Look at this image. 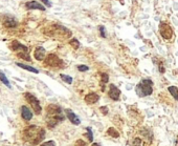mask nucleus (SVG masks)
<instances>
[{
  "mask_svg": "<svg viewBox=\"0 0 178 146\" xmlns=\"http://www.w3.org/2000/svg\"><path fill=\"white\" fill-rule=\"evenodd\" d=\"M91 146H100L99 144H97V143H93V144L92 145H91Z\"/></svg>",
  "mask_w": 178,
  "mask_h": 146,
  "instance_id": "473e14b6",
  "label": "nucleus"
},
{
  "mask_svg": "<svg viewBox=\"0 0 178 146\" xmlns=\"http://www.w3.org/2000/svg\"><path fill=\"white\" fill-rule=\"evenodd\" d=\"M41 1L44 2V3L46 4L47 6H48V8H49V6H51V2H49V0H41Z\"/></svg>",
  "mask_w": 178,
  "mask_h": 146,
  "instance_id": "7c9ffc66",
  "label": "nucleus"
},
{
  "mask_svg": "<svg viewBox=\"0 0 178 146\" xmlns=\"http://www.w3.org/2000/svg\"><path fill=\"white\" fill-rule=\"evenodd\" d=\"M169 92H170L171 96H172L175 100H178V88L176 86H170V87H169Z\"/></svg>",
  "mask_w": 178,
  "mask_h": 146,
  "instance_id": "a211bd4d",
  "label": "nucleus"
},
{
  "mask_svg": "<svg viewBox=\"0 0 178 146\" xmlns=\"http://www.w3.org/2000/svg\"><path fill=\"white\" fill-rule=\"evenodd\" d=\"M64 120L62 109L56 104H49L46 107V125L48 128H54L58 123Z\"/></svg>",
  "mask_w": 178,
  "mask_h": 146,
  "instance_id": "f03ea898",
  "label": "nucleus"
},
{
  "mask_svg": "<svg viewBox=\"0 0 178 146\" xmlns=\"http://www.w3.org/2000/svg\"><path fill=\"white\" fill-rule=\"evenodd\" d=\"M86 131H87V138H88V140L90 141V142H92V140H93V134H92V131H91V128L90 127H87L86 128Z\"/></svg>",
  "mask_w": 178,
  "mask_h": 146,
  "instance_id": "b1692460",
  "label": "nucleus"
},
{
  "mask_svg": "<svg viewBox=\"0 0 178 146\" xmlns=\"http://www.w3.org/2000/svg\"><path fill=\"white\" fill-rule=\"evenodd\" d=\"M24 97H25L26 101L31 104V108H33V110L35 111L36 115H40V114L42 113V107H41L40 102H39V100L37 99V98L31 93H24Z\"/></svg>",
  "mask_w": 178,
  "mask_h": 146,
  "instance_id": "39448f33",
  "label": "nucleus"
},
{
  "mask_svg": "<svg viewBox=\"0 0 178 146\" xmlns=\"http://www.w3.org/2000/svg\"><path fill=\"white\" fill-rule=\"evenodd\" d=\"M34 55H35L36 60L43 61L45 59V57H46V51H45V49H43L42 46H38V47H36Z\"/></svg>",
  "mask_w": 178,
  "mask_h": 146,
  "instance_id": "9b49d317",
  "label": "nucleus"
},
{
  "mask_svg": "<svg viewBox=\"0 0 178 146\" xmlns=\"http://www.w3.org/2000/svg\"><path fill=\"white\" fill-rule=\"evenodd\" d=\"M63 64V61L57 56L56 54H49L45 59V65L51 67H61Z\"/></svg>",
  "mask_w": 178,
  "mask_h": 146,
  "instance_id": "423d86ee",
  "label": "nucleus"
},
{
  "mask_svg": "<svg viewBox=\"0 0 178 146\" xmlns=\"http://www.w3.org/2000/svg\"><path fill=\"white\" fill-rule=\"evenodd\" d=\"M130 146H141V139L140 138H134L131 142Z\"/></svg>",
  "mask_w": 178,
  "mask_h": 146,
  "instance_id": "5701e85b",
  "label": "nucleus"
},
{
  "mask_svg": "<svg viewBox=\"0 0 178 146\" xmlns=\"http://www.w3.org/2000/svg\"><path fill=\"white\" fill-rule=\"evenodd\" d=\"M3 24L5 27H8V29H13V27H15L17 25V21H16L14 18L10 17V16H8V17L5 18V20L3 21Z\"/></svg>",
  "mask_w": 178,
  "mask_h": 146,
  "instance_id": "2eb2a0df",
  "label": "nucleus"
},
{
  "mask_svg": "<svg viewBox=\"0 0 178 146\" xmlns=\"http://www.w3.org/2000/svg\"><path fill=\"white\" fill-rule=\"evenodd\" d=\"M0 81H1L3 84H5V85L8 86V87H10V88H11V83H10V81H8V79L6 78V76L3 74V73L1 72V70H0Z\"/></svg>",
  "mask_w": 178,
  "mask_h": 146,
  "instance_id": "6ab92c4d",
  "label": "nucleus"
},
{
  "mask_svg": "<svg viewBox=\"0 0 178 146\" xmlns=\"http://www.w3.org/2000/svg\"><path fill=\"white\" fill-rule=\"evenodd\" d=\"M41 146H56V143H54V141H47V142L42 143Z\"/></svg>",
  "mask_w": 178,
  "mask_h": 146,
  "instance_id": "bb28decb",
  "label": "nucleus"
},
{
  "mask_svg": "<svg viewBox=\"0 0 178 146\" xmlns=\"http://www.w3.org/2000/svg\"><path fill=\"white\" fill-rule=\"evenodd\" d=\"M17 57H18V58L23 59V60H26V61H31V56L28 55V53H18Z\"/></svg>",
  "mask_w": 178,
  "mask_h": 146,
  "instance_id": "aec40b11",
  "label": "nucleus"
},
{
  "mask_svg": "<svg viewBox=\"0 0 178 146\" xmlns=\"http://www.w3.org/2000/svg\"><path fill=\"white\" fill-rule=\"evenodd\" d=\"M99 99H100V96L97 95V93H88V95H86L85 98H84V100H85V102L87 104H94V103H97V102L99 101Z\"/></svg>",
  "mask_w": 178,
  "mask_h": 146,
  "instance_id": "f8f14e48",
  "label": "nucleus"
},
{
  "mask_svg": "<svg viewBox=\"0 0 178 146\" xmlns=\"http://www.w3.org/2000/svg\"><path fill=\"white\" fill-rule=\"evenodd\" d=\"M107 134H108L110 137H112V138H114V139L120 138V134H118V131H116L114 127H109L108 131H107Z\"/></svg>",
  "mask_w": 178,
  "mask_h": 146,
  "instance_id": "f3484780",
  "label": "nucleus"
},
{
  "mask_svg": "<svg viewBox=\"0 0 178 146\" xmlns=\"http://www.w3.org/2000/svg\"><path fill=\"white\" fill-rule=\"evenodd\" d=\"M20 110H21V117H22V119H24L25 121H29V120L31 119V118H33V113H31V109H29L27 106H25V105L21 106Z\"/></svg>",
  "mask_w": 178,
  "mask_h": 146,
  "instance_id": "4468645a",
  "label": "nucleus"
},
{
  "mask_svg": "<svg viewBox=\"0 0 178 146\" xmlns=\"http://www.w3.org/2000/svg\"><path fill=\"white\" fill-rule=\"evenodd\" d=\"M46 35L51 36V37H54V38H67L71 35L69 31H68L66 27L61 26V25H52L51 27H49L48 31H45L44 32Z\"/></svg>",
  "mask_w": 178,
  "mask_h": 146,
  "instance_id": "20e7f679",
  "label": "nucleus"
},
{
  "mask_svg": "<svg viewBox=\"0 0 178 146\" xmlns=\"http://www.w3.org/2000/svg\"><path fill=\"white\" fill-rule=\"evenodd\" d=\"M101 79H102V82L103 83H107V82H108V79H109V76L107 74H102L101 75Z\"/></svg>",
  "mask_w": 178,
  "mask_h": 146,
  "instance_id": "393cba45",
  "label": "nucleus"
},
{
  "mask_svg": "<svg viewBox=\"0 0 178 146\" xmlns=\"http://www.w3.org/2000/svg\"><path fill=\"white\" fill-rule=\"evenodd\" d=\"M100 32H101V36L103 38H106V33H105V27L100 26Z\"/></svg>",
  "mask_w": 178,
  "mask_h": 146,
  "instance_id": "c85d7f7f",
  "label": "nucleus"
},
{
  "mask_svg": "<svg viewBox=\"0 0 178 146\" xmlns=\"http://www.w3.org/2000/svg\"><path fill=\"white\" fill-rule=\"evenodd\" d=\"M17 66H19V67L23 68V70H28V72L35 73V74H38V73H39V70H36L35 67H31V66H29V65L23 64V63H17Z\"/></svg>",
  "mask_w": 178,
  "mask_h": 146,
  "instance_id": "dca6fc26",
  "label": "nucleus"
},
{
  "mask_svg": "<svg viewBox=\"0 0 178 146\" xmlns=\"http://www.w3.org/2000/svg\"><path fill=\"white\" fill-rule=\"evenodd\" d=\"M77 70H79L80 72H87L89 70V67L86 66V65H79V66H77Z\"/></svg>",
  "mask_w": 178,
  "mask_h": 146,
  "instance_id": "a878e982",
  "label": "nucleus"
},
{
  "mask_svg": "<svg viewBox=\"0 0 178 146\" xmlns=\"http://www.w3.org/2000/svg\"><path fill=\"white\" fill-rule=\"evenodd\" d=\"M175 146H178V136H177V139H176V143H175Z\"/></svg>",
  "mask_w": 178,
  "mask_h": 146,
  "instance_id": "2f4dec72",
  "label": "nucleus"
},
{
  "mask_svg": "<svg viewBox=\"0 0 178 146\" xmlns=\"http://www.w3.org/2000/svg\"><path fill=\"white\" fill-rule=\"evenodd\" d=\"M60 77H61V79H62L64 82H66V83H68V84H71L72 83V78L70 76H67V75L61 74Z\"/></svg>",
  "mask_w": 178,
  "mask_h": 146,
  "instance_id": "412c9836",
  "label": "nucleus"
},
{
  "mask_svg": "<svg viewBox=\"0 0 178 146\" xmlns=\"http://www.w3.org/2000/svg\"><path fill=\"white\" fill-rule=\"evenodd\" d=\"M23 139L31 145H38L41 141L44 139L45 131L42 127L36 126V125H31L24 128L23 133Z\"/></svg>",
  "mask_w": 178,
  "mask_h": 146,
  "instance_id": "f257e3e1",
  "label": "nucleus"
},
{
  "mask_svg": "<svg viewBox=\"0 0 178 146\" xmlns=\"http://www.w3.org/2000/svg\"><path fill=\"white\" fill-rule=\"evenodd\" d=\"M69 44L71 45L72 47H74V49H77L80 47V42L77 41L76 38H74V39H71L69 41Z\"/></svg>",
  "mask_w": 178,
  "mask_h": 146,
  "instance_id": "4be33fe9",
  "label": "nucleus"
},
{
  "mask_svg": "<svg viewBox=\"0 0 178 146\" xmlns=\"http://www.w3.org/2000/svg\"><path fill=\"white\" fill-rule=\"evenodd\" d=\"M11 49H12V51L16 52L17 54L18 53H28V49H27L25 45L21 44V43L17 40L12 41V43H11Z\"/></svg>",
  "mask_w": 178,
  "mask_h": 146,
  "instance_id": "6e6552de",
  "label": "nucleus"
},
{
  "mask_svg": "<svg viewBox=\"0 0 178 146\" xmlns=\"http://www.w3.org/2000/svg\"><path fill=\"white\" fill-rule=\"evenodd\" d=\"M25 8L27 10H40V11H45V6H43L41 3L38 1H28L25 3Z\"/></svg>",
  "mask_w": 178,
  "mask_h": 146,
  "instance_id": "9d476101",
  "label": "nucleus"
},
{
  "mask_svg": "<svg viewBox=\"0 0 178 146\" xmlns=\"http://www.w3.org/2000/svg\"><path fill=\"white\" fill-rule=\"evenodd\" d=\"M100 110L103 113V115H107V114H108V107L102 106V107H100Z\"/></svg>",
  "mask_w": 178,
  "mask_h": 146,
  "instance_id": "cd10ccee",
  "label": "nucleus"
},
{
  "mask_svg": "<svg viewBox=\"0 0 178 146\" xmlns=\"http://www.w3.org/2000/svg\"><path fill=\"white\" fill-rule=\"evenodd\" d=\"M120 90L116 87L114 84H110V86H109V97L114 101H117V100H120Z\"/></svg>",
  "mask_w": 178,
  "mask_h": 146,
  "instance_id": "1a4fd4ad",
  "label": "nucleus"
},
{
  "mask_svg": "<svg viewBox=\"0 0 178 146\" xmlns=\"http://www.w3.org/2000/svg\"><path fill=\"white\" fill-rule=\"evenodd\" d=\"M65 111H66V115H67L68 120H69L70 122L72 123V124H74V125H79L80 123H81V121H80V119L77 117V115L74 113V111L71 110V109H66Z\"/></svg>",
  "mask_w": 178,
  "mask_h": 146,
  "instance_id": "ddd939ff",
  "label": "nucleus"
},
{
  "mask_svg": "<svg viewBox=\"0 0 178 146\" xmlns=\"http://www.w3.org/2000/svg\"><path fill=\"white\" fill-rule=\"evenodd\" d=\"M159 32H160V35L163 36V38L166 40H169L173 37V29L168 23L161 22L159 24Z\"/></svg>",
  "mask_w": 178,
  "mask_h": 146,
  "instance_id": "0eeeda50",
  "label": "nucleus"
},
{
  "mask_svg": "<svg viewBox=\"0 0 178 146\" xmlns=\"http://www.w3.org/2000/svg\"><path fill=\"white\" fill-rule=\"evenodd\" d=\"M136 93L140 97L150 96L153 93V82L150 79H143L136 86Z\"/></svg>",
  "mask_w": 178,
  "mask_h": 146,
  "instance_id": "7ed1b4c3",
  "label": "nucleus"
},
{
  "mask_svg": "<svg viewBox=\"0 0 178 146\" xmlns=\"http://www.w3.org/2000/svg\"><path fill=\"white\" fill-rule=\"evenodd\" d=\"M76 145L77 146H86V143L84 142V141H82V140H79V141H77Z\"/></svg>",
  "mask_w": 178,
  "mask_h": 146,
  "instance_id": "c756f323",
  "label": "nucleus"
}]
</instances>
